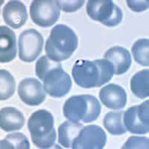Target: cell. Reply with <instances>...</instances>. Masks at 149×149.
I'll return each instance as SVG.
<instances>
[{"label": "cell", "instance_id": "cell-6", "mask_svg": "<svg viewBox=\"0 0 149 149\" xmlns=\"http://www.w3.org/2000/svg\"><path fill=\"white\" fill-rule=\"evenodd\" d=\"M86 13L93 20L107 27H115L122 21L123 14L111 0H90L86 4Z\"/></svg>", "mask_w": 149, "mask_h": 149}, {"label": "cell", "instance_id": "cell-24", "mask_svg": "<svg viewBox=\"0 0 149 149\" xmlns=\"http://www.w3.org/2000/svg\"><path fill=\"white\" fill-rule=\"evenodd\" d=\"M85 1H58L60 8L66 13H72L81 8L84 4Z\"/></svg>", "mask_w": 149, "mask_h": 149}, {"label": "cell", "instance_id": "cell-25", "mask_svg": "<svg viewBox=\"0 0 149 149\" xmlns=\"http://www.w3.org/2000/svg\"><path fill=\"white\" fill-rule=\"evenodd\" d=\"M127 5L131 10L140 13L148 8L149 2L146 0H127Z\"/></svg>", "mask_w": 149, "mask_h": 149}, {"label": "cell", "instance_id": "cell-13", "mask_svg": "<svg viewBox=\"0 0 149 149\" xmlns=\"http://www.w3.org/2000/svg\"><path fill=\"white\" fill-rule=\"evenodd\" d=\"M2 17L8 26L13 29H19L26 24L28 13L26 5L20 1H9L4 6Z\"/></svg>", "mask_w": 149, "mask_h": 149}, {"label": "cell", "instance_id": "cell-16", "mask_svg": "<svg viewBox=\"0 0 149 149\" xmlns=\"http://www.w3.org/2000/svg\"><path fill=\"white\" fill-rule=\"evenodd\" d=\"M26 119L20 110L15 107H4L0 111V127L7 132L20 130Z\"/></svg>", "mask_w": 149, "mask_h": 149}, {"label": "cell", "instance_id": "cell-21", "mask_svg": "<svg viewBox=\"0 0 149 149\" xmlns=\"http://www.w3.org/2000/svg\"><path fill=\"white\" fill-rule=\"evenodd\" d=\"M16 82L14 76L5 70H0V100H8L15 93Z\"/></svg>", "mask_w": 149, "mask_h": 149}, {"label": "cell", "instance_id": "cell-7", "mask_svg": "<svg viewBox=\"0 0 149 149\" xmlns=\"http://www.w3.org/2000/svg\"><path fill=\"white\" fill-rule=\"evenodd\" d=\"M30 15L37 26L42 28L51 27L58 20L61 8L58 1L34 0L30 5Z\"/></svg>", "mask_w": 149, "mask_h": 149}, {"label": "cell", "instance_id": "cell-18", "mask_svg": "<svg viewBox=\"0 0 149 149\" xmlns=\"http://www.w3.org/2000/svg\"><path fill=\"white\" fill-rule=\"evenodd\" d=\"M130 90L139 98H146L149 95V70H141L130 79Z\"/></svg>", "mask_w": 149, "mask_h": 149}, {"label": "cell", "instance_id": "cell-2", "mask_svg": "<svg viewBox=\"0 0 149 149\" xmlns=\"http://www.w3.org/2000/svg\"><path fill=\"white\" fill-rule=\"evenodd\" d=\"M113 74V66L104 58L93 61L78 60L72 71L76 84L87 89L103 86L110 81Z\"/></svg>", "mask_w": 149, "mask_h": 149}, {"label": "cell", "instance_id": "cell-22", "mask_svg": "<svg viewBox=\"0 0 149 149\" xmlns=\"http://www.w3.org/2000/svg\"><path fill=\"white\" fill-rule=\"evenodd\" d=\"M1 148L29 149L30 143L28 138L22 133L8 134L6 137L0 142Z\"/></svg>", "mask_w": 149, "mask_h": 149}, {"label": "cell", "instance_id": "cell-20", "mask_svg": "<svg viewBox=\"0 0 149 149\" xmlns=\"http://www.w3.org/2000/svg\"><path fill=\"white\" fill-rule=\"evenodd\" d=\"M134 61L143 66H149V40L139 39L134 43L131 49Z\"/></svg>", "mask_w": 149, "mask_h": 149}, {"label": "cell", "instance_id": "cell-23", "mask_svg": "<svg viewBox=\"0 0 149 149\" xmlns=\"http://www.w3.org/2000/svg\"><path fill=\"white\" fill-rule=\"evenodd\" d=\"M122 149L148 148V139L145 136H130L123 145Z\"/></svg>", "mask_w": 149, "mask_h": 149}, {"label": "cell", "instance_id": "cell-1", "mask_svg": "<svg viewBox=\"0 0 149 149\" xmlns=\"http://www.w3.org/2000/svg\"><path fill=\"white\" fill-rule=\"evenodd\" d=\"M37 78L43 81V90L50 96L62 98L72 87V80L63 70L59 62L52 61L48 56H42L35 64Z\"/></svg>", "mask_w": 149, "mask_h": 149}, {"label": "cell", "instance_id": "cell-19", "mask_svg": "<svg viewBox=\"0 0 149 149\" xmlns=\"http://www.w3.org/2000/svg\"><path fill=\"white\" fill-rule=\"evenodd\" d=\"M124 111H112L105 115L103 120L104 128L112 135H122L127 132L124 124Z\"/></svg>", "mask_w": 149, "mask_h": 149}, {"label": "cell", "instance_id": "cell-10", "mask_svg": "<svg viewBox=\"0 0 149 149\" xmlns=\"http://www.w3.org/2000/svg\"><path fill=\"white\" fill-rule=\"evenodd\" d=\"M107 134L96 125H90L82 127L74 139L73 149H102L106 145Z\"/></svg>", "mask_w": 149, "mask_h": 149}, {"label": "cell", "instance_id": "cell-14", "mask_svg": "<svg viewBox=\"0 0 149 149\" xmlns=\"http://www.w3.org/2000/svg\"><path fill=\"white\" fill-rule=\"evenodd\" d=\"M104 58L112 63L114 68V74L117 75L123 74L127 72L132 63L128 50L119 46L109 49L104 55Z\"/></svg>", "mask_w": 149, "mask_h": 149}, {"label": "cell", "instance_id": "cell-3", "mask_svg": "<svg viewBox=\"0 0 149 149\" xmlns=\"http://www.w3.org/2000/svg\"><path fill=\"white\" fill-rule=\"evenodd\" d=\"M78 45V38L74 31L63 24L52 29L45 46V51L49 58L61 62L70 58Z\"/></svg>", "mask_w": 149, "mask_h": 149}, {"label": "cell", "instance_id": "cell-8", "mask_svg": "<svg viewBox=\"0 0 149 149\" xmlns=\"http://www.w3.org/2000/svg\"><path fill=\"white\" fill-rule=\"evenodd\" d=\"M43 37L34 29L24 31L19 37V57L23 62L31 63L39 56L43 47Z\"/></svg>", "mask_w": 149, "mask_h": 149}, {"label": "cell", "instance_id": "cell-17", "mask_svg": "<svg viewBox=\"0 0 149 149\" xmlns=\"http://www.w3.org/2000/svg\"><path fill=\"white\" fill-rule=\"evenodd\" d=\"M83 127L82 124L71 121H66L61 124L58 127V142L60 144L66 148H72L74 139Z\"/></svg>", "mask_w": 149, "mask_h": 149}, {"label": "cell", "instance_id": "cell-12", "mask_svg": "<svg viewBox=\"0 0 149 149\" xmlns=\"http://www.w3.org/2000/svg\"><path fill=\"white\" fill-rule=\"evenodd\" d=\"M99 98L105 107L111 110H121L127 104L125 90L115 84H110L102 87L99 92Z\"/></svg>", "mask_w": 149, "mask_h": 149}, {"label": "cell", "instance_id": "cell-15", "mask_svg": "<svg viewBox=\"0 0 149 149\" xmlns=\"http://www.w3.org/2000/svg\"><path fill=\"white\" fill-rule=\"evenodd\" d=\"M17 43L14 31L5 26H0V62L9 63L16 58Z\"/></svg>", "mask_w": 149, "mask_h": 149}, {"label": "cell", "instance_id": "cell-4", "mask_svg": "<svg viewBox=\"0 0 149 149\" xmlns=\"http://www.w3.org/2000/svg\"><path fill=\"white\" fill-rule=\"evenodd\" d=\"M102 106L98 98L92 95H79L70 97L65 102L63 115L69 121L90 123L100 116Z\"/></svg>", "mask_w": 149, "mask_h": 149}, {"label": "cell", "instance_id": "cell-11", "mask_svg": "<svg viewBox=\"0 0 149 149\" xmlns=\"http://www.w3.org/2000/svg\"><path fill=\"white\" fill-rule=\"evenodd\" d=\"M18 95L21 100L29 106H38L46 98L42 84L32 78L21 81L18 86Z\"/></svg>", "mask_w": 149, "mask_h": 149}, {"label": "cell", "instance_id": "cell-9", "mask_svg": "<svg viewBox=\"0 0 149 149\" xmlns=\"http://www.w3.org/2000/svg\"><path fill=\"white\" fill-rule=\"evenodd\" d=\"M149 101L133 106L124 113L127 130L134 134H146L149 131Z\"/></svg>", "mask_w": 149, "mask_h": 149}, {"label": "cell", "instance_id": "cell-5", "mask_svg": "<svg viewBox=\"0 0 149 149\" xmlns=\"http://www.w3.org/2000/svg\"><path fill=\"white\" fill-rule=\"evenodd\" d=\"M54 117L46 110H39L31 115L28 121V128L32 142L37 148H49L54 145L56 130Z\"/></svg>", "mask_w": 149, "mask_h": 149}]
</instances>
